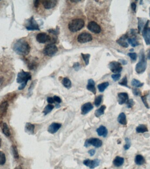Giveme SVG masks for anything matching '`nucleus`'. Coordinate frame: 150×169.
<instances>
[{
  "label": "nucleus",
  "mask_w": 150,
  "mask_h": 169,
  "mask_svg": "<svg viewBox=\"0 0 150 169\" xmlns=\"http://www.w3.org/2000/svg\"><path fill=\"white\" fill-rule=\"evenodd\" d=\"M149 15H150V12H149Z\"/></svg>",
  "instance_id": "61"
},
{
  "label": "nucleus",
  "mask_w": 150,
  "mask_h": 169,
  "mask_svg": "<svg viewBox=\"0 0 150 169\" xmlns=\"http://www.w3.org/2000/svg\"><path fill=\"white\" fill-rule=\"evenodd\" d=\"M120 63L121 64H123V65H126L127 64L128 62L126 60H125V59H119Z\"/></svg>",
  "instance_id": "54"
},
{
  "label": "nucleus",
  "mask_w": 150,
  "mask_h": 169,
  "mask_svg": "<svg viewBox=\"0 0 150 169\" xmlns=\"http://www.w3.org/2000/svg\"><path fill=\"white\" fill-rule=\"evenodd\" d=\"M112 77L114 81H116L119 79L121 77V75L120 74H113L112 75Z\"/></svg>",
  "instance_id": "46"
},
{
  "label": "nucleus",
  "mask_w": 150,
  "mask_h": 169,
  "mask_svg": "<svg viewBox=\"0 0 150 169\" xmlns=\"http://www.w3.org/2000/svg\"><path fill=\"white\" fill-rule=\"evenodd\" d=\"M149 20H147L143 27L142 31V36L147 45H150V27H149Z\"/></svg>",
  "instance_id": "8"
},
{
  "label": "nucleus",
  "mask_w": 150,
  "mask_h": 169,
  "mask_svg": "<svg viewBox=\"0 0 150 169\" xmlns=\"http://www.w3.org/2000/svg\"><path fill=\"white\" fill-rule=\"evenodd\" d=\"M1 139L0 138V148L1 147Z\"/></svg>",
  "instance_id": "59"
},
{
  "label": "nucleus",
  "mask_w": 150,
  "mask_h": 169,
  "mask_svg": "<svg viewBox=\"0 0 150 169\" xmlns=\"http://www.w3.org/2000/svg\"><path fill=\"white\" fill-rule=\"evenodd\" d=\"M106 108V107L105 105H102L99 109H97L95 111V113H94L95 116L97 117H99L101 116H102L105 113Z\"/></svg>",
  "instance_id": "26"
},
{
  "label": "nucleus",
  "mask_w": 150,
  "mask_h": 169,
  "mask_svg": "<svg viewBox=\"0 0 150 169\" xmlns=\"http://www.w3.org/2000/svg\"><path fill=\"white\" fill-rule=\"evenodd\" d=\"M109 84L108 82H103L99 84L98 86V88L100 92H103L105 91L106 89L109 86Z\"/></svg>",
  "instance_id": "30"
},
{
  "label": "nucleus",
  "mask_w": 150,
  "mask_h": 169,
  "mask_svg": "<svg viewBox=\"0 0 150 169\" xmlns=\"http://www.w3.org/2000/svg\"><path fill=\"white\" fill-rule=\"evenodd\" d=\"M42 5L44 9H50L55 7L57 4L56 0H46L42 1Z\"/></svg>",
  "instance_id": "14"
},
{
  "label": "nucleus",
  "mask_w": 150,
  "mask_h": 169,
  "mask_svg": "<svg viewBox=\"0 0 150 169\" xmlns=\"http://www.w3.org/2000/svg\"><path fill=\"white\" fill-rule=\"evenodd\" d=\"M48 31L50 33H52L54 35H57L59 33V28L57 27L55 29H50L48 30Z\"/></svg>",
  "instance_id": "40"
},
{
  "label": "nucleus",
  "mask_w": 150,
  "mask_h": 169,
  "mask_svg": "<svg viewBox=\"0 0 150 169\" xmlns=\"http://www.w3.org/2000/svg\"><path fill=\"white\" fill-rule=\"evenodd\" d=\"M53 99L54 102H56L57 103L60 104L62 102V100L59 97L54 96V97H53Z\"/></svg>",
  "instance_id": "49"
},
{
  "label": "nucleus",
  "mask_w": 150,
  "mask_h": 169,
  "mask_svg": "<svg viewBox=\"0 0 150 169\" xmlns=\"http://www.w3.org/2000/svg\"><path fill=\"white\" fill-rule=\"evenodd\" d=\"M131 85L136 88H140L143 86L144 83H142L140 81L136 79H133L131 81Z\"/></svg>",
  "instance_id": "31"
},
{
  "label": "nucleus",
  "mask_w": 150,
  "mask_h": 169,
  "mask_svg": "<svg viewBox=\"0 0 150 169\" xmlns=\"http://www.w3.org/2000/svg\"><path fill=\"white\" fill-rule=\"evenodd\" d=\"M62 126V124L57 122L52 123L48 128V131L51 134H54L59 130Z\"/></svg>",
  "instance_id": "17"
},
{
  "label": "nucleus",
  "mask_w": 150,
  "mask_h": 169,
  "mask_svg": "<svg viewBox=\"0 0 150 169\" xmlns=\"http://www.w3.org/2000/svg\"><path fill=\"white\" fill-rule=\"evenodd\" d=\"M128 42L131 45V46L135 47L140 45L136 38H129L128 39Z\"/></svg>",
  "instance_id": "34"
},
{
  "label": "nucleus",
  "mask_w": 150,
  "mask_h": 169,
  "mask_svg": "<svg viewBox=\"0 0 150 169\" xmlns=\"http://www.w3.org/2000/svg\"><path fill=\"white\" fill-rule=\"evenodd\" d=\"M102 99L103 96L102 95L96 97L95 100H94V104L96 107H98L100 106V104L102 103Z\"/></svg>",
  "instance_id": "35"
},
{
  "label": "nucleus",
  "mask_w": 150,
  "mask_h": 169,
  "mask_svg": "<svg viewBox=\"0 0 150 169\" xmlns=\"http://www.w3.org/2000/svg\"><path fill=\"white\" fill-rule=\"evenodd\" d=\"M25 27L28 31H40L39 25L34 19L33 16H32L27 20Z\"/></svg>",
  "instance_id": "6"
},
{
  "label": "nucleus",
  "mask_w": 150,
  "mask_h": 169,
  "mask_svg": "<svg viewBox=\"0 0 150 169\" xmlns=\"http://www.w3.org/2000/svg\"><path fill=\"white\" fill-rule=\"evenodd\" d=\"M119 84L120 85L122 86H125V87H127V88H129L128 85V81L127 78L126 76L124 77L123 79L121 80L119 82Z\"/></svg>",
  "instance_id": "36"
},
{
  "label": "nucleus",
  "mask_w": 150,
  "mask_h": 169,
  "mask_svg": "<svg viewBox=\"0 0 150 169\" xmlns=\"http://www.w3.org/2000/svg\"><path fill=\"white\" fill-rule=\"evenodd\" d=\"M31 75L29 72H26L22 70L19 73L16 79L17 83L20 84V85L18 87V90H23L26 87L28 81L31 79Z\"/></svg>",
  "instance_id": "2"
},
{
  "label": "nucleus",
  "mask_w": 150,
  "mask_h": 169,
  "mask_svg": "<svg viewBox=\"0 0 150 169\" xmlns=\"http://www.w3.org/2000/svg\"><path fill=\"white\" fill-rule=\"evenodd\" d=\"M127 104V107L128 108H131L133 107V105L135 104L134 100L133 99L129 100L126 103Z\"/></svg>",
  "instance_id": "43"
},
{
  "label": "nucleus",
  "mask_w": 150,
  "mask_h": 169,
  "mask_svg": "<svg viewBox=\"0 0 150 169\" xmlns=\"http://www.w3.org/2000/svg\"><path fill=\"white\" fill-rule=\"evenodd\" d=\"M125 142H126V144L124 146V148L125 150H126L129 149V148L131 146V142H130V140L128 138H126L125 139Z\"/></svg>",
  "instance_id": "41"
},
{
  "label": "nucleus",
  "mask_w": 150,
  "mask_h": 169,
  "mask_svg": "<svg viewBox=\"0 0 150 169\" xmlns=\"http://www.w3.org/2000/svg\"><path fill=\"white\" fill-rule=\"evenodd\" d=\"M2 132L3 134L7 137H9L11 135L10 129L7 123H4L3 124V128H2Z\"/></svg>",
  "instance_id": "27"
},
{
  "label": "nucleus",
  "mask_w": 150,
  "mask_h": 169,
  "mask_svg": "<svg viewBox=\"0 0 150 169\" xmlns=\"http://www.w3.org/2000/svg\"><path fill=\"white\" fill-rule=\"evenodd\" d=\"M102 145V142L101 140L96 138H91L86 140L84 144V147L88 148L90 145H93L96 148H98L101 147Z\"/></svg>",
  "instance_id": "7"
},
{
  "label": "nucleus",
  "mask_w": 150,
  "mask_h": 169,
  "mask_svg": "<svg viewBox=\"0 0 150 169\" xmlns=\"http://www.w3.org/2000/svg\"></svg>",
  "instance_id": "62"
},
{
  "label": "nucleus",
  "mask_w": 150,
  "mask_h": 169,
  "mask_svg": "<svg viewBox=\"0 0 150 169\" xmlns=\"http://www.w3.org/2000/svg\"><path fill=\"white\" fill-rule=\"evenodd\" d=\"M71 2H75V3H76V2H80V1H76V0H74V1H70Z\"/></svg>",
  "instance_id": "56"
},
{
  "label": "nucleus",
  "mask_w": 150,
  "mask_h": 169,
  "mask_svg": "<svg viewBox=\"0 0 150 169\" xmlns=\"http://www.w3.org/2000/svg\"><path fill=\"white\" fill-rule=\"evenodd\" d=\"M35 126L34 125L30 122H27L25 127V131L29 134H34Z\"/></svg>",
  "instance_id": "22"
},
{
  "label": "nucleus",
  "mask_w": 150,
  "mask_h": 169,
  "mask_svg": "<svg viewBox=\"0 0 150 169\" xmlns=\"http://www.w3.org/2000/svg\"><path fill=\"white\" fill-rule=\"evenodd\" d=\"M131 8H132V10L133 11V12L136 13V9H137V5L135 3L133 2V3H131Z\"/></svg>",
  "instance_id": "50"
},
{
  "label": "nucleus",
  "mask_w": 150,
  "mask_h": 169,
  "mask_svg": "<svg viewBox=\"0 0 150 169\" xmlns=\"http://www.w3.org/2000/svg\"><path fill=\"white\" fill-rule=\"evenodd\" d=\"M81 55L83 57V59L86 65H88L89 63V59L90 58V54H85L81 53Z\"/></svg>",
  "instance_id": "37"
},
{
  "label": "nucleus",
  "mask_w": 150,
  "mask_h": 169,
  "mask_svg": "<svg viewBox=\"0 0 150 169\" xmlns=\"http://www.w3.org/2000/svg\"><path fill=\"white\" fill-rule=\"evenodd\" d=\"M136 131L138 133H144L147 132L148 129L145 125L141 124L137 127Z\"/></svg>",
  "instance_id": "29"
},
{
  "label": "nucleus",
  "mask_w": 150,
  "mask_h": 169,
  "mask_svg": "<svg viewBox=\"0 0 150 169\" xmlns=\"http://www.w3.org/2000/svg\"><path fill=\"white\" fill-rule=\"evenodd\" d=\"M133 93L135 96H139L141 94V92L139 89L135 88L133 90Z\"/></svg>",
  "instance_id": "47"
},
{
  "label": "nucleus",
  "mask_w": 150,
  "mask_h": 169,
  "mask_svg": "<svg viewBox=\"0 0 150 169\" xmlns=\"http://www.w3.org/2000/svg\"><path fill=\"white\" fill-rule=\"evenodd\" d=\"M54 108V106L53 105H51L50 104H48V105L46 106L44 111H43V113L44 114L45 116H46V115H48L51 111H52Z\"/></svg>",
  "instance_id": "32"
},
{
  "label": "nucleus",
  "mask_w": 150,
  "mask_h": 169,
  "mask_svg": "<svg viewBox=\"0 0 150 169\" xmlns=\"http://www.w3.org/2000/svg\"><path fill=\"white\" fill-rule=\"evenodd\" d=\"M14 169H22V168H21V166H17V167H16V168H15Z\"/></svg>",
  "instance_id": "58"
},
{
  "label": "nucleus",
  "mask_w": 150,
  "mask_h": 169,
  "mask_svg": "<svg viewBox=\"0 0 150 169\" xmlns=\"http://www.w3.org/2000/svg\"><path fill=\"white\" fill-rule=\"evenodd\" d=\"M88 28L89 31L95 33H99L102 31L101 27L94 21H91L88 25Z\"/></svg>",
  "instance_id": "12"
},
{
  "label": "nucleus",
  "mask_w": 150,
  "mask_h": 169,
  "mask_svg": "<svg viewBox=\"0 0 150 169\" xmlns=\"http://www.w3.org/2000/svg\"><path fill=\"white\" fill-rule=\"evenodd\" d=\"M95 152H96V151H95V149H91V150L88 151V153L90 155V156H94V154H95Z\"/></svg>",
  "instance_id": "51"
},
{
  "label": "nucleus",
  "mask_w": 150,
  "mask_h": 169,
  "mask_svg": "<svg viewBox=\"0 0 150 169\" xmlns=\"http://www.w3.org/2000/svg\"><path fill=\"white\" fill-rule=\"evenodd\" d=\"M97 133L98 135L100 137H103L106 138L108 135V130L107 128L103 126H101L99 128L97 129Z\"/></svg>",
  "instance_id": "19"
},
{
  "label": "nucleus",
  "mask_w": 150,
  "mask_h": 169,
  "mask_svg": "<svg viewBox=\"0 0 150 169\" xmlns=\"http://www.w3.org/2000/svg\"><path fill=\"white\" fill-rule=\"evenodd\" d=\"M147 62L145 59V55L143 49L140 51L139 53V62L136 64L135 71L138 74H141L146 70Z\"/></svg>",
  "instance_id": "3"
},
{
  "label": "nucleus",
  "mask_w": 150,
  "mask_h": 169,
  "mask_svg": "<svg viewBox=\"0 0 150 169\" xmlns=\"http://www.w3.org/2000/svg\"><path fill=\"white\" fill-rule=\"evenodd\" d=\"M127 55L129 56V57L131 58L132 60L135 61L137 60V53H128Z\"/></svg>",
  "instance_id": "42"
},
{
  "label": "nucleus",
  "mask_w": 150,
  "mask_h": 169,
  "mask_svg": "<svg viewBox=\"0 0 150 169\" xmlns=\"http://www.w3.org/2000/svg\"><path fill=\"white\" fill-rule=\"evenodd\" d=\"M118 102L120 105L126 103L129 100V96L126 93H119L118 94Z\"/></svg>",
  "instance_id": "16"
},
{
  "label": "nucleus",
  "mask_w": 150,
  "mask_h": 169,
  "mask_svg": "<svg viewBox=\"0 0 150 169\" xmlns=\"http://www.w3.org/2000/svg\"><path fill=\"white\" fill-rule=\"evenodd\" d=\"M58 51V49L54 44H48L45 47L43 53L45 55L52 56L54 55Z\"/></svg>",
  "instance_id": "5"
},
{
  "label": "nucleus",
  "mask_w": 150,
  "mask_h": 169,
  "mask_svg": "<svg viewBox=\"0 0 150 169\" xmlns=\"http://www.w3.org/2000/svg\"><path fill=\"white\" fill-rule=\"evenodd\" d=\"M129 51H130V52H133V51H134V49H131Z\"/></svg>",
  "instance_id": "60"
},
{
  "label": "nucleus",
  "mask_w": 150,
  "mask_h": 169,
  "mask_svg": "<svg viewBox=\"0 0 150 169\" xmlns=\"http://www.w3.org/2000/svg\"><path fill=\"white\" fill-rule=\"evenodd\" d=\"M138 19V32L139 33L141 32V31L142 28L143 27V20L141 18H137Z\"/></svg>",
  "instance_id": "39"
},
{
  "label": "nucleus",
  "mask_w": 150,
  "mask_h": 169,
  "mask_svg": "<svg viewBox=\"0 0 150 169\" xmlns=\"http://www.w3.org/2000/svg\"><path fill=\"white\" fill-rule=\"evenodd\" d=\"M118 121L121 124L125 125L127 124L126 116L124 113H121L118 117Z\"/></svg>",
  "instance_id": "24"
},
{
  "label": "nucleus",
  "mask_w": 150,
  "mask_h": 169,
  "mask_svg": "<svg viewBox=\"0 0 150 169\" xmlns=\"http://www.w3.org/2000/svg\"><path fill=\"white\" fill-rule=\"evenodd\" d=\"M94 107L92 104L90 102L86 103L81 107V114L83 115H86Z\"/></svg>",
  "instance_id": "18"
},
{
  "label": "nucleus",
  "mask_w": 150,
  "mask_h": 169,
  "mask_svg": "<svg viewBox=\"0 0 150 169\" xmlns=\"http://www.w3.org/2000/svg\"><path fill=\"white\" fill-rule=\"evenodd\" d=\"M2 82H3V79L2 78H0V85L2 84Z\"/></svg>",
  "instance_id": "57"
},
{
  "label": "nucleus",
  "mask_w": 150,
  "mask_h": 169,
  "mask_svg": "<svg viewBox=\"0 0 150 169\" xmlns=\"http://www.w3.org/2000/svg\"><path fill=\"white\" fill-rule=\"evenodd\" d=\"M83 163L84 165L89 167L90 169H94L99 165L100 160L98 159H95L93 160L87 159L84 160Z\"/></svg>",
  "instance_id": "13"
},
{
  "label": "nucleus",
  "mask_w": 150,
  "mask_h": 169,
  "mask_svg": "<svg viewBox=\"0 0 150 169\" xmlns=\"http://www.w3.org/2000/svg\"><path fill=\"white\" fill-rule=\"evenodd\" d=\"M5 162V155L2 151H0V165H3Z\"/></svg>",
  "instance_id": "38"
},
{
  "label": "nucleus",
  "mask_w": 150,
  "mask_h": 169,
  "mask_svg": "<svg viewBox=\"0 0 150 169\" xmlns=\"http://www.w3.org/2000/svg\"><path fill=\"white\" fill-rule=\"evenodd\" d=\"M13 50L15 52L19 55H27L30 53L31 47L29 43L23 39L17 40L13 46Z\"/></svg>",
  "instance_id": "1"
},
{
  "label": "nucleus",
  "mask_w": 150,
  "mask_h": 169,
  "mask_svg": "<svg viewBox=\"0 0 150 169\" xmlns=\"http://www.w3.org/2000/svg\"><path fill=\"white\" fill-rule=\"evenodd\" d=\"M47 101H48V102L49 104H52L54 103V102L53 98H50V97H48L47 98Z\"/></svg>",
  "instance_id": "52"
},
{
  "label": "nucleus",
  "mask_w": 150,
  "mask_h": 169,
  "mask_svg": "<svg viewBox=\"0 0 150 169\" xmlns=\"http://www.w3.org/2000/svg\"><path fill=\"white\" fill-rule=\"evenodd\" d=\"M147 59H150V50L148 52L147 56Z\"/></svg>",
  "instance_id": "55"
},
{
  "label": "nucleus",
  "mask_w": 150,
  "mask_h": 169,
  "mask_svg": "<svg viewBox=\"0 0 150 169\" xmlns=\"http://www.w3.org/2000/svg\"><path fill=\"white\" fill-rule=\"evenodd\" d=\"M124 159L123 158L120 156H116L113 160V164L116 167H119L123 164Z\"/></svg>",
  "instance_id": "23"
},
{
  "label": "nucleus",
  "mask_w": 150,
  "mask_h": 169,
  "mask_svg": "<svg viewBox=\"0 0 150 169\" xmlns=\"http://www.w3.org/2000/svg\"><path fill=\"white\" fill-rule=\"evenodd\" d=\"M95 83L94 81L92 79H90L88 81V84L86 88L89 91L92 92L94 94H96V89L95 87Z\"/></svg>",
  "instance_id": "20"
},
{
  "label": "nucleus",
  "mask_w": 150,
  "mask_h": 169,
  "mask_svg": "<svg viewBox=\"0 0 150 169\" xmlns=\"http://www.w3.org/2000/svg\"><path fill=\"white\" fill-rule=\"evenodd\" d=\"M9 104L7 101H5L0 104V119L4 117L7 114Z\"/></svg>",
  "instance_id": "15"
},
{
  "label": "nucleus",
  "mask_w": 150,
  "mask_h": 169,
  "mask_svg": "<svg viewBox=\"0 0 150 169\" xmlns=\"http://www.w3.org/2000/svg\"><path fill=\"white\" fill-rule=\"evenodd\" d=\"M92 39V35L87 32L82 33L77 37V41L80 43H87L91 41Z\"/></svg>",
  "instance_id": "10"
},
{
  "label": "nucleus",
  "mask_w": 150,
  "mask_h": 169,
  "mask_svg": "<svg viewBox=\"0 0 150 169\" xmlns=\"http://www.w3.org/2000/svg\"><path fill=\"white\" fill-rule=\"evenodd\" d=\"M135 162L136 164L138 165H142L145 163V160L142 156L141 155H137L135 157Z\"/></svg>",
  "instance_id": "25"
},
{
  "label": "nucleus",
  "mask_w": 150,
  "mask_h": 169,
  "mask_svg": "<svg viewBox=\"0 0 150 169\" xmlns=\"http://www.w3.org/2000/svg\"><path fill=\"white\" fill-rule=\"evenodd\" d=\"M127 38L128 36L127 35H124L122 36L119 39H118L116 42L122 47L125 48H128L129 47L128 44L127 42H126L125 41L126 39Z\"/></svg>",
  "instance_id": "21"
},
{
  "label": "nucleus",
  "mask_w": 150,
  "mask_h": 169,
  "mask_svg": "<svg viewBox=\"0 0 150 169\" xmlns=\"http://www.w3.org/2000/svg\"><path fill=\"white\" fill-rule=\"evenodd\" d=\"M141 100H142L143 104H145V106L147 108H150L149 105H148V103H147V96H143L141 97Z\"/></svg>",
  "instance_id": "44"
},
{
  "label": "nucleus",
  "mask_w": 150,
  "mask_h": 169,
  "mask_svg": "<svg viewBox=\"0 0 150 169\" xmlns=\"http://www.w3.org/2000/svg\"><path fill=\"white\" fill-rule=\"evenodd\" d=\"M73 67L76 71H78L80 68V65L79 63H76L73 65Z\"/></svg>",
  "instance_id": "48"
},
{
  "label": "nucleus",
  "mask_w": 150,
  "mask_h": 169,
  "mask_svg": "<svg viewBox=\"0 0 150 169\" xmlns=\"http://www.w3.org/2000/svg\"><path fill=\"white\" fill-rule=\"evenodd\" d=\"M62 84L64 87L67 89H70L71 87L72 83L70 80L67 77H64L62 81Z\"/></svg>",
  "instance_id": "28"
},
{
  "label": "nucleus",
  "mask_w": 150,
  "mask_h": 169,
  "mask_svg": "<svg viewBox=\"0 0 150 169\" xmlns=\"http://www.w3.org/2000/svg\"><path fill=\"white\" fill-rule=\"evenodd\" d=\"M84 21L81 19H73L68 23V29L72 32H76L80 31L84 26Z\"/></svg>",
  "instance_id": "4"
},
{
  "label": "nucleus",
  "mask_w": 150,
  "mask_h": 169,
  "mask_svg": "<svg viewBox=\"0 0 150 169\" xmlns=\"http://www.w3.org/2000/svg\"><path fill=\"white\" fill-rule=\"evenodd\" d=\"M11 151L13 153L14 157L16 159H18L19 158L18 150L15 145H12L11 147Z\"/></svg>",
  "instance_id": "33"
},
{
  "label": "nucleus",
  "mask_w": 150,
  "mask_h": 169,
  "mask_svg": "<svg viewBox=\"0 0 150 169\" xmlns=\"http://www.w3.org/2000/svg\"><path fill=\"white\" fill-rule=\"evenodd\" d=\"M36 39L39 43L44 44L46 42H50L51 38L45 33H40L37 35Z\"/></svg>",
  "instance_id": "11"
},
{
  "label": "nucleus",
  "mask_w": 150,
  "mask_h": 169,
  "mask_svg": "<svg viewBox=\"0 0 150 169\" xmlns=\"http://www.w3.org/2000/svg\"><path fill=\"white\" fill-rule=\"evenodd\" d=\"M40 5V1L38 0H36L34 1V6L36 8H37L39 7Z\"/></svg>",
  "instance_id": "53"
},
{
  "label": "nucleus",
  "mask_w": 150,
  "mask_h": 169,
  "mask_svg": "<svg viewBox=\"0 0 150 169\" xmlns=\"http://www.w3.org/2000/svg\"><path fill=\"white\" fill-rule=\"evenodd\" d=\"M37 67L36 63L35 62H32L28 63V67L30 70H33Z\"/></svg>",
  "instance_id": "45"
},
{
  "label": "nucleus",
  "mask_w": 150,
  "mask_h": 169,
  "mask_svg": "<svg viewBox=\"0 0 150 169\" xmlns=\"http://www.w3.org/2000/svg\"><path fill=\"white\" fill-rule=\"evenodd\" d=\"M108 67L111 71L115 74H119L123 70L122 64L116 61H112L110 63Z\"/></svg>",
  "instance_id": "9"
}]
</instances>
